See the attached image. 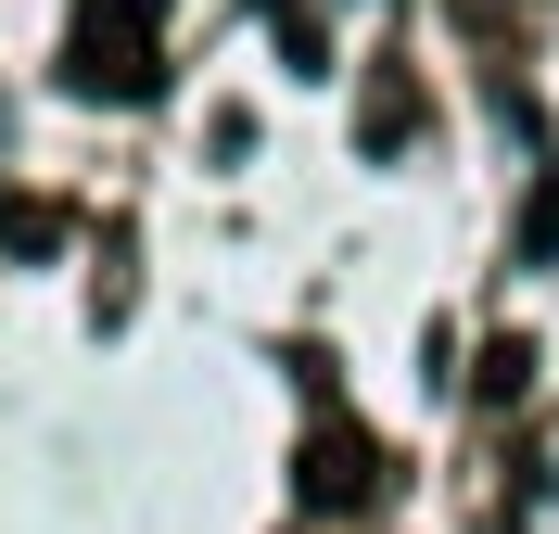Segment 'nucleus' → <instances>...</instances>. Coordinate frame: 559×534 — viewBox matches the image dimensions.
Returning <instances> with one entry per match:
<instances>
[{"label": "nucleus", "mask_w": 559, "mask_h": 534, "mask_svg": "<svg viewBox=\"0 0 559 534\" xmlns=\"http://www.w3.org/2000/svg\"><path fill=\"white\" fill-rule=\"evenodd\" d=\"M64 76L90 103H153V76H166V0H76Z\"/></svg>", "instance_id": "1"}, {"label": "nucleus", "mask_w": 559, "mask_h": 534, "mask_svg": "<svg viewBox=\"0 0 559 534\" xmlns=\"http://www.w3.org/2000/svg\"><path fill=\"white\" fill-rule=\"evenodd\" d=\"M369 471H382V446L369 432H306V509H369Z\"/></svg>", "instance_id": "2"}, {"label": "nucleus", "mask_w": 559, "mask_h": 534, "mask_svg": "<svg viewBox=\"0 0 559 534\" xmlns=\"http://www.w3.org/2000/svg\"><path fill=\"white\" fill-rule=\"evenodd\" d=\"M559 254V178H534L522 191V268H547Z\"/></svg>", "instance_id": "4"}, {"label": "nucleus", "mask_w": 559, "mask_h": 534, "mask_svg": "<svg viewBox=\"0 0 559 534\" xmlns=\"http://www.w3.org/2000/svg\"><path fill=\"white\" fill-rule=\"evenodd\" d=\"M76 242L64 204H38V191H0V254H26V268H51V254Z\"/></svg>", "instance_id": "3"}]
</instances>
